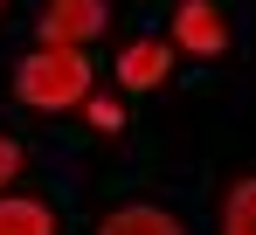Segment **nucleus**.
I'll return each mask as SVG.
<instances>
[{
  "mask_svg": "<svg viewBox=\"0 0 256 235\" xmlns=\"http://www.w3.org/2000/svg\"><path fill=\"white\" fill-rule=\"evenodd\" d=\"M173 35H180V48H194V56H222L228 28H222V14H214L208 0H180V14H173Z\"/></svg>",
  "mask_w": 256,
  "mask_h": 235,
  "instance_id": "obj_3",
  "label": "nucleus"
},
{
  "mask_svg": "<svg viewBox=\"0 0 256 235\" xmlns=\"http://www.w3.org/2000/svg\"><path fill=\"white\" fill-rule=\"evenodd\" d=\"M104 28V0H48L42 7V48H76Z\"/></svg>",
  "mask_w": 256,
  "mask_h": 235,
  "instance_id": "obj_2",
  "label": "nucleus"
},
{
  "mask_svg": "<svg viewBox=\"0 0 256 235\" xmlns=\"http://www.w3.org/2000/svg\"><path fill=\"white\" fill-rule=\"evenodd\" d=\"M97 235H180V222H166L160 208H118Z\"/></svg>",
  "mask_w": 256,
  "mask_h": 235,
  "instance_id": "obj_5",
  "label": "nucleus"
},
{
  "mask_svg": "<svg viewBox=\"0 0 256 235\" xmlns=\"http://www.w3.org/2000/svg\"><path fill=\"white\" fill-rule=\"evenodd\" d=\"M0 235H48L42 200H0Z\"/></svg>",
  "mask_w": 256,
  "mask_h": 235,
  "instance_id": "obj_6",
  "label": "nucleus"
},
{
  "mask_svg": "<svg viewBox=\"0 0 256 235\" xmlns=\"http://www.w3.org/2000/svg\"><path fill=\"white\" fill-rule=\"evenodd\" d=\"M14 173H21V146H14V138H0V187H7Z\"/></svg>",
  "mask_w": 256,
  "mask_h": 235,
  "instance_id": "obj_8",
  "label": "nucleus"
},
{
  "mask_svg": "<svg viewBox=\"0 0 256 235\" xmlns=\"http://www.w3.org/2000/svg\"><path fill=\"white\" fill-rule=\"evenodd\" d=\"M118 76H125L132 90H152V83L166 76V48H160V42H138V48H125V62H118Z\"/></svg>",
  "mask_w": 256,
  "mask_h": 235,
  "instance_id": "obj_4",
  "label": "nucleus"
},
{
  "mask_svg": "<svg viewBox=\"0 0 256 235\" xmlns=\"http://www.w3.org/2000/svg\"><path fill=\"white\" fill-rule=\"evenodd\" d=\"M14 90L35 104V111H62V104H76L90 90V70L76 48H42V56H28L21 62V76H14Z\"/></svg>",
  "mask_w": 256,
  "mask_h": 235,
  "instance_id": "obj_1",
  "label": "nucleus"
},
{
  "mask_svg": "<svg viewBox=\"0 0 256 235\" xmlns=\"http://www.w3.org/2000/svg\"><path fill=\"white\" fill-rule=\"evenodd\" d=\"M228 235H256V180H242L228 194Z\"/></svg>",
  "mask_w": 256,
  "mask_h": 235,
  "instance_id": "obj_7",
  "label": "nucleus"
}]
</instances>
